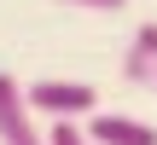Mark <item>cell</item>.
I'll list each match as a JSON object with an SVG mask.
<instances>
[{
  "instance_id": "2",
  "label": "cell",
  "mask_w": 157,
  "mask_h": 145,
  "mask_svg": "<svg viewBox=\"0 0 157 145\" xmlns=\"http://www.w3.org/2000/svg\"><path fill=\"white\" fill-rule=\"evenodd\" d=\"M0 145H47V134L35 128V110H29V93L17 76L0 70Z\"/></svg>"
},
{
  "instance_id": "5",
  "label": "cell",
  "mask_w": 157,
  "mask_h": 145,
  "mask_svg": "<svg viewBox=\"0 0 157 145\" xmlns=\"http://www.w3.org/2000/svg\"><path fill=\"white\" fill-rule=\"evenodd\" d=\"M47 145H93V139H87V128H76V122H52V128H47Z\"/></svg>"
},
{
  "instance_id": "3",
  "label": "cell",
  "mask_w": 157,
  "mask_h": 145,
  "mask_svg": "<svg viewBox=\"0 0 157 145\" xmlns=\"http://www.w3.org/2000/svg\"><path fill=\"white\" fill-rule=\"evenodd\" d=\"M87 139L93 145H157V128L140 116H117V110H93L87 122Z\"/></svg>"
},
{
  "instance_id": "1",
  "label": "cell",
  "mask_w": 157,
  "mask_h": 145,
  "mask_svg": "<svg viewBox=\"0 0 157 145\" xmlns=\"http://www.w3.org/2000/svg\"><path fill=\"white\" fill-rule=\"evenodd\" d=\"M23 93H29V110L52 116V122H76V116L99 110V87L93 81H29Z\"/></svg>"
},
{
  "instance_id": "4",
  "label": "cell",
  "mask_w": 157,
  "mask_h": 145,
  "mask_svg": "<svg viewBox=\"0 0 157 145\" xmlns=\"http://www.w3.org/2000/svg\"><path fill=\"white\" fill-rule=\"evenodd\" d=\"M122 81H157V23H140L128 52H122Z\"/></svg>"
},
{
  "instance_id": "7",
  "label": "cell",
  "mask_w": 157,
  "mask_h": 145,
  "mask_svg": "<svg viewBox=\"0 0 157 145\" xmlns=\"http://www.w3.org/2000/svg\"><path fill=\"white\" fill-rule=\"evenodd\" d=\"M151 87H157V81H151Z\"/></svg>"
},
{
  "instance_id": "6",
  "label": "cell",
  "mask_w": 157,
  "mask_h": 145,
  "mask_svg": "<svg viewBox=\"0 0 157 145\" xmlns=\"http://www.w3.org/2000/svg\"><path fill=\"white\" fill-rule=\"evenodd\" d=\"M64 6H82V12H122L128 0H64Z\"/></svg>"
}]
</instances>
